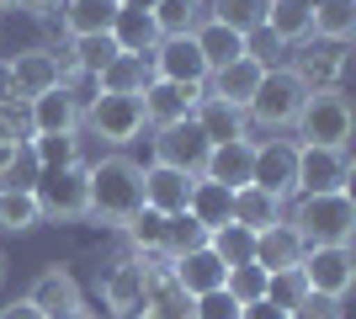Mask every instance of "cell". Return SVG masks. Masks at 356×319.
<instances>
[{"instance_id":"7dc6e473","label":"cell","mask_w":356,"mask_h":319,"mask_svg":"<svg viewBox=\"0 0 356 319\" xmlns=\"http://www.w3.org/2000/svg\"><path fill=\"white\" fill-rule=\"evenodd\" d=\"M16 101V75H11V59H0V106Z\"/></svg>"},{"instance_id":"44dd1931","label":"cell","mask_w":356,"mask_h":319,"mask_svg":"<svg viewBox=\"0 0 356 319\" xmlns=\"http://www.w3.org/2000/svg\"><path fill=\"white\" fill-rule=\"evenodd\" d=\"M255 266H261V272H287V266H298V261H303V240H298V229L287 224H271V229H261V234H255Z\"/></svg>"},{"instance_id":"4dcf8cb0","label":"cell","mask_w":356,"mask_h":319,"mask_svg":"<svg viewBox=\"0 0 356 319\" xmlns=\"http://www.w3.org/2000/svg\"><path fill=\"white\" fill-rule=\"evenodd\" d=\"M112 43H118V54H154L160 48V27H154V16L149 11H122L118 6V22H112Z\"/></svg>"},{"instance_id":"f546056e","label":"cell","mask_w":356,"mask_h":319,"mask_svg":"<svg viewBox=\"0 0 356 319\" xmlns=\"http://www.w3.org/2000/svg\"><path fill=\"white\" fill-rule=\"evenodd\" d=\"M309 22H314V38H319V43L346 48L356 38V0H314Z\"/></svg>"},{"instance_id":"9a60e30c","label":"cell","mask_w":356,"mask_h":319,"mask_svg":"<svg viewBox=\"0 0 356 319\" xmlns=\"http://www.w3.org/2000/svg\"><path fill=\"white\" fill-rule=\"evenodd\" d=\"M144 122H154V128H170V122H186L197 112V101H202V85H170V80H154L144 96Z\"/></svg>"},{"instance_id":"816d5d0a","label":"cell","mask_w":356,"mask_h":319,"mask_svg":"<svg viewBox=\"0 0 356 319\" xmlns=\"http://www.w3.org/2000/svg\"><path fill=\"white\" fill-rule=\"evenodd\" d=\"M54 319H96V314H90L86 304H74V309H64V314H54Z\"/></svg>"},{"instance_id":"e0dca14e","label":"cell","mask_w":356,"mask_h":319,"mask_svg":"<svg viewBox=\"0 0 356 319\" xmlns=\"http://www.w3.org/2000/svg\"><path fill=\"white\" fill-rule=\"evenodd\" d=\"M170 277H176V288L186 293V298H202V293H218V288H223L229 266H223L208 245H202V250H192V256L170 261Z\"/></svg>"},{"instance_id":"7402d4cb","label":"cell","mask_w":356,"mask_h":319,"mask_svg":"<svg viewBox=\"0 0 356 319\" xmlns=\"http://www.w3.org/2000/svg\"><path fill=\"white\" fill-rule=\"evenodd\" d=\"M261 64L255 59H234V64H223V69H213L208 75V96H218V101H229V106H250V96H255V85H261Z\"/></svg>"},{"instance_id":"2e32d148","label":"cell","mask_w":356,"mask_h":319,"mask_svg":"<svg viewBox=\"0 0 356 319\" xmlns=\"http://www.w3.org/2000/svg\"><path fill=\"white\" fill-rule=\"evenodd\" d=\"M144 288H149V266L138 256H122L118 266L102 277V298H106L112 314H134L138 298H144Z\"/></svg>"},{"instance_id":"74e56055","label":"cell","mask_w":356,"mask_h":319,"mask_svg":"<svg viewBox=\"0 0 356 319\" xmlns=\"http://www.w3.org/2000/svg\"><path fill=\"white\" fill-rule=\"evenodd\" d=\"M32 224H43L38 197H32V192H0V229H6V234H27Z\"/></svg>"},{"instance_id":"6da1fadb","label":"cell","mask_w":356,"mask_h":319,"mask_svg":"<svg viewBox=\"0 0 356 319\" xmlns=\"http://www.w3.org/2000/svg\"><path fill=\"white\" fill-rule=\"evenodd\" d=\"M86 186H90V218L122 229L144 208V165L128 154H106L96 165H86Z\"/></svg>"},{"instance_id":"f35d334b","label":"cell","mask_w":356,"mask_h":319,"mask_svg":"<svg viewBox=\"0 0 356 319\" xmlns=\"http://www.w3.org/2000/svg\"><path fill=\"white\" fill-rule=\"evenodd\" d=\"M223 293H229V298H234L239 309L245 304H255V298H266V272H261V266H234V272L223 277Z\"/></svg>"},{"instance_id":"f5cc1de1","label":"cell","mask_w":356,"mask_h":319,"mask_svg":"<svg viewBox=\"0 0 356 319\" xmlns=\"http://www.w3.org/2000/svg\"><path fill=\"white\" fill-rule=\"evenodd\" d=\"M0 282H6V250H0Z\"/></svg>"},{"instance_id":"1f68e13d","label":"cell","mask_w":356,"mask_h":319,"mask_svg":"<svg viewBox=\"0 0 356 319\" xmlns=\"http://www.w3.org/2000/svg\"><path fill=\"white\" fill-rule=\"evenodd\" d=\"M208 250L223 261V266H229V272H234V266H250V256H255V234H250L245 224H234V218H229V224H218V229L208 234Z\"/></svg>"},{"instance_id":"60d3db41","label":"cell","mask_w":356,"mask_h":319,"mask_svg":"<svg viewBox=\"0 0 356 319\" xmlns=\"http://www.w3.org/2000/svg\"><path fill=\"white\" fill-rule=\"evenodd\" d=\"M303 293H309V288H303V272H298V266H287V272H271V277H266V298H271L277 309H293Z\"/></svg>"},{"instance_id":"ee69618b","label":"cell","mask_w":356,"mask_h":319,"mask_svg":"<svg viewBox=\"0 0 356 319\" xmlns=\"http://www.w3.org/2000/svg\"><path fill=\"white\" fill-rule=\"evenodd\" d=\"M277 48H282V43H277V38H271L266 27L245 32V59H255V64H261V69H271V54H277Z\"/></svg>"},{"instance_id":"3957f363","label":"cell","mask_w":356,"mask_h":319,"mask_svg":"<svg viewBox=\"0 0 356 319\" xmlns=\"http://www.w3.org/2000/svg\"><path fill=\"white\" fill-rule=\"evenodd\" d=\"M293 128L303 138V149H346L351 144V101H346V91H309Z\"/></svg>"},{"instance_id":"5b68a950","label":"cell","mask_w":356,"mask_h":319,"mask_svg":"<svg viewBox=\"0 0 356 319\" xmlns=\"http://www.w3.org/2000/svg\"><path fill=\"white\" fill-rule=\"evenodd\" d=\"M32 197H38V213L54 218V224H80V218H90L86 165H74V170H43L38 186H32Z\"/></svg>"},{"instance_id":"4316f807","label":"cell","mask_w":356,"mask_h":319,"mask_svg":"<svg viewBox=\"0 0 356 319\" xmlns=\"http://www.w3.org/2000/svg\"><path fill=\"white\" fill-rule=\"evenodd\" d=\"M59 16H64V32H70V38H102V32H112V22H118V0H64Z\"/></svg>"},{"instance_id":"ac0fdd59","label":"cell","mask_w":356,"mask_h":319,"mask_svg":"<svg viewBox=\"0 0 356 319\" xmlns=\"http://www.w3.org/2000/svg\"><path fill=\"white\" fill-rule=\"evenodd\" d=\"M192 176H181V170H170V165H149L144 170V208H154V213H186V202H192Z\"/></svg>"},{"instance_id":"7c38bea8","label":"cell","mask_w":356,"mask_h":319,"mask_svg":"<svg viewBox=\"0 0 356 319\" xmlns=\"http://www.w3.org/2000/svg\"><path fill=\"white\" fill-rule=\"evenodd\" d=\"M32 138H54V133H80V117H86V106L70 85H54V91L32 96Z\"/></svg>"},{"instance_id":"8992f818","label":"cell","mask_w":356,"mask_h":319,"mask_svg":"<svg viewBox=\"0 0 356 319\" xmlns=\"http://www.w3.org/2000/svg\"><path fill=\"white\" fill-rule=\"evenodd\" d=\"M298 272H303L309 293H325V298L346 304V293L356 282V256H351V245H309L303 261H298Z\"/></svg>"},{"instance_id":"d4e9b609","label":"cell","mask_w":356,"mask_h":319,"mask_svg":"<svg viewBox=\"0 0 356 319\" xmlns=\"http://www.w3.org/2000/svg\"><path fill=\"white\" fill-rule=\"evenodd\" d=\"M309 11H314V0H271V6H266V32H271L282 48L309 43V38H314Z\"/></svg>"},{"instance_id":"f1b7e54d","label":"cell","mask_w":356,"mask_h":319,"mask_svg":"<svg viewBox=\"0 0 356 319\" xmlns=\"http://www.w3.org/2000/svg\"><path fill=\"white\" fill-rule=\"evenodd\" d=\"M32 304L43 309V319H54V314H64V309H74V304H86L80 298V282H74L64 266H48L38 282H32V293H27Z\"/></svg>"},{"instance_id":"ab89813d","label":"cell","mask_w":356,"mask_h":319,"mask_svg":"<svg viewBox=\"0 0 356 319\" xmlns=\"http://www.w3.org/2000/svg\"><path fill=\"white\" fill-rule=\"evenodd\" d=\"M0 144H32V106L22 96L0 106Z\"/></svg>"},{"instance_id":"484cf974","label":"cell","mask_w":356,"mask_h":319,"mask_svg":"<svg viewBox=\"0 0 356 319\" xmlns=\"http://www.w3.org/2000/svg\"><path fill=\"white\" fill-rule=\"evenodd\" d=\"M192 43H197V54H202V64H208V75L223 69V64H234V59H245V38L229 32L223 22H213V16H208V22H197Z\"/></svg>"},{"instance_id":"db71d44e","label":"cell","mask_w":356,"mask_h":319,"mask_svg":"<svg viewBox=\"0 0 356 319\" xmlns=\"http://www.w3.org/2000/svg\"><path fill=\"white\" fill-rule=\"evenodd\" d=\"M11 6H16V0H0V11H11Z\"/></svg>"},{"instance_id":"f907efd6","label":"cell","mask_w":356,"mask_h":319,"mask_svg":"<svg viewBox=\"0 0 356 319\" xmlns=\"http://www.w3.org/2000/svg\"><path fill=\"white\" fill-rule=\"evenodd\" d=\"M122 11H154V6H160V0H118Z\"/></svg>"},{"instance_id":"b9f144b4","label":"cell","mask_w":356,"mask_h":319,"mask_svg":"<svg viewBox=\"0 0 356 319\" xmlns=\"http://www.w3.org/2000/svg\"><path fill=\"white\" fill-rule=\"evenodd\" d=\"M287 319H346V304L341 298H325V293H303V298L287 309Z\"/></svg>"},{"instance_id":"30bf717a","label":"cell","mask_w":356,"mask_h":319,"mask_svg":"<svg viewBox=\"0 0 356 319\" xmlns=\"http://www.w3.org/2000/svg\"><path fill=\"white\" fill-rule=\"evenodd\" d=\"M309 91H341V75H346V48L341 43H319V38H309V43H298L293 64H287Z\"/></svg>"},{"instance_id":"8d00e7d4","label":"cell","mask_w":356,"mask_h":319,"mask_svg":"<svg viewBox=\"0 0 356 319\" xmlns=\"http://www.w3.org/2000/svg\"><path fill=\"white\" fill-rule=\"evenodd\" d=\"M32 154L43 170H74L80 165V133H54V138H32Z\"/></svg>"},{"instance_id":"277c9868","label":"cell","mask_w":356,"mask_h":319,"mask_svg":"<svg viewBox=\"0 0 356 319\" xmlns=\"http://www.w3.org/2000/svg\"><path fill=\"white\" fill-rule=\"evenodd\" d=\"M303 96H309V85H303L293 69H266L261 85H255V96H250V106H245V122L266 128V133L293 128L298 112H303Z\"/></svg>"},{"instance_id":"8fae6325","label":"cell","mask_w":356,"mask_h":319,"mask_svg":"<svg viewBox=\"0 0 356 319\" xmlns=\"http://www.w3.org/2000/svg\"><path fill=\"white\" fill-rule=\"evenodd\" d=\"M250 186H261V192H271V197H287V192H298V144H287V138L255 144Z\"/></svg>"},{"instance_id":"7a4b0ae2","label":"cell","mask_w":356,"mask_h":319,"mask_svg":"<svg viewBox=\"0 0 356 319\" xmlns=\"http://www.w3.org/2000/svg\"><path fill=\"white\" fill-rule=\"evenodd\" d=\"M287 224L298 229L303 250H309V245H351V234H356V202H351V192L298 197V208L287 213Z\"/></svg>"},{"instance_id":"d6986e66","label":"cell","mask_w":356,"mask_h":319,"mask_svg":"<svg viewBox=\"0 0 356 319\" xmlns=\"http://www.w3.org/2000/svg\"><path fill=\"white\" fill-rule=\"evenodd\" d=\"M134 314L138 319H192V298L176 288L170 266H160V272H149V288H144Z\"/></svg>"},{"instance_id":"681fc988","label":"cell","mask_w":356,"mask_h":319,"mask_svg":"<svg viewBox=\"0 0 356 319\" xmlns=\"http://www.w3.org/2000/svg\"><path fill=\"white\" fill-rule=\"evenodd\" d=\"M16 149H22V144H0V176H6V170H11V160H16Z\"/></svg>"},{"instance_id":"5bb4252c","label":"cell","mask_w":356,"mask_h":319,"mask_svg":"<svg viewBox=\"0 0 356 319\" xmlns=\"http://www.w3.org/2000/svg\"><path fill=\"white\" fill-rule=\"evenodd\" d=\"M250 165H255V144H250V138L213 144L208 165H202L197 181H213V186H223V192H239V186H250Z\"/></svg>"},{"instance_id":"d6a6232c","label":"cell","mask_w":356,"mask_h":319,"mask_svg":"<svg viewBox=\"0 0 356 319\" xmlns=\"http://www.w3.org/2000/svg\"><path fill=\"white\" fill-rule=\"evenodd\" d=\"M149 16H154L160 38H192L197 22H202V0H160Z\"/></svg>"},{"instance_id":"4fadbf2b","label":"cell","mask_w":356,"mask_h":319,"mask_svg":"<svg viewBox=\"0 0 356 319\" xmlns=\"http://www.w3.org/2000/svg\"><path fill=\"white\" fill-rule=\"evenodd\" d=\"M154 64V80H170V85H208V64L197 54L192 38H160V48L149 54Z\"/></svg>"},{"instance_id":"836d02e7","label":"cell","mask_w":356,"mask_h":319,"mask_svg":"<svg viewBox=\"0 0 356 319\" xmlns=\"http://www.w3.org/2000/svg\"><path fill=\"white\" fill-rule=\"evenodd\" d=\"M202 245H208V224H197L192 213H170V218H165V256L170 261L192 256Z\"/></svg>"},{"instance_id":"603a6c76","label":"cell","mask_w":356,"mask_h":319,"mask_svg":"<svg viewBox=\"0 0 356 319\" xmlns=\"http://www.w3.org/2000/svg\"><path fill=\"white\" fill-rule=\"evenodd\" d=\"M96 85H102V96H144L149 85H154V64H149L144 54H118V59L96 75Z\"/></svg>"},{"instance_id":"9c48e42d","label":"cell","mask_w":356,"mask_h":319,"mask_svg":"<svg viewBox=\"0 0 356 319\" xmlns=\"http://www.w3.org/2000/svg\"><path fill=\"white\" fill-rule=\"evenodd\" d=\"M325 192H351V154L298 144V197H325Z\"/></svg>"},{"instance_id":"cb8c5ba5","label":"cell","mask_w":356,"mask_h":319,"mask_svg":"<svg viewBox=\"0 0 356 319\" xmlns=\"http://www.w3.org/2000/svg\"><path fill=\"white\" fill-rule=\"evenodd\" d=\"M192 122L202 128V138H208V144H234V138H245V128H250L239 106L218 101V96H208V91H202V101H197Z\"/></svg>"},{"instance_id":"e575fe53","label":"cell","mask_w":356,"mask_h":319,"mask_svg":"<svg viewBox=\"0 0 356 319\" xmlns=\"http://www.w3.org/2000/svg\"><path fill=\"white\" fill-rule=\"evenodd\" d=\"M229 202H234V192H223V186H213V181H197L186 213H192L197 224H208V234H213L218 224H229Z\"/></svg>"},{"instance_id":"ffe728a7","label":"cell","mask_w":356,"mask_h":319,"mask_svg":"<svg viewBox=\"0 0 356 319\" xmlns=\"http://www.w3.org/2000/svg\"><path fill=\"white\" fill-rule=\"evenodd\" d=\"M11 75H16V96H22V101H32V96L54 91V85H64L59 59H54L48 48H22V54L11 59Z\"/></svg>"},{"instance_id":"83f0119b","label":"cell","mask_w":356,"mask_h":319,"mask_svg":"<svg viewBox=\"0 0 356 319\" xmlns=\"http://www.w3.org/2000/svg\"><path fill=\"white\" fill-rule=\"evenodd\" d=\"M229 218L245 224L250 234H261V229L282 224V197H271V192H261V186H239L234 202H229Z\"/></svg>"},{"instance_id":"d590c367","label":"cell","mask_w":356,"mask_h":319,"mask_svg":"<svg viewBox=\"0 0 356 319\" xmlns=\"http://www.w3.org/2000/svg\"><path fill=\"white\" fill-rule=\"evenodd\" d=\"M266 6L271 0H213V22H223L229 32H255V27H266Z\"/></svg>"},{"instance_id":"c3c4849f","label":"cell","mask_w":356,"mask_h":319,"mask_svg":"<svg viewBox=\"0 0 356 319\" xmlns=\"http://www.w3.org/2000/svg\"><path fill=\"white\" fill-rule=\"evenodd\" d=\"M16 6H22L27 16H54V11L64 6V0H16Z\"/></svg>"},{"instance_id":"ba28073f","label":"cell","mask_w":356,"mask_h":319,"mask_svg":"<svg viewBox=\"0 0 356 319\" xmlns=\"http://www.w3.org/2000/svg\"><path fill=\"white\" fill-rule=\"evenodd\" d=\"M80 122L96 138H106V144H134L144 133V101L138 96H96Z\"/></svg>"},{"instance_id":"7bdbcfd3","label":"cell","mask_w":356,"mask_h":319,"mask_svg":"<svg viewBox=\"0 0 356 319\" xmlns=\"http://www.w3.org/2000/svg\"><path fill=\"white\" fill-rule=\"evenodd\" d=\"M192 319H239V304L229 298V293H202V298H192Z\"/></svg>"},{"instance_id":"bcb514c9","label":"cell","mask_w":356,"mask_h":319,"mask_svg":"<svg viewBox=\"0 0 356 319\" xmlns=\"http://www.w3.org/2000/svg\"><path fill=\"white\" fill-rule=\"evenodd\" d=\"M0 319H43V309L32 304V298H16V304L0 309Z\"/></svg>"},{"instance_id":"f6af8a7d","label":"cell","mask_w":356,"mask_h":319,"mask_svg":"<svg viewBox=\"0 0 356 319\" xmlns=\"http://www.w3.org/2000/svg\"><path fill=\"white\" fill-rule=\"evenodd\" d=\"M239 319H287V309H277L271 298H255V304L239 309Z\"/></svg>"},{"instance_id":"52a82bcc","label":"cell","mask_w":356,"mask_h":319,"mask_svg":"<svg viewBox=\"0 0 356 319\" xmlns=\"http://www.w3.org/2000/svg\"><path fill=\"white\" fill-rule=\"evenodd\" d=\"M208 138H202V128H197L192 117L186 122H170V128H154V165H170L181 170V176H202V165H208Z\"/></svg>"}]
</instances>
